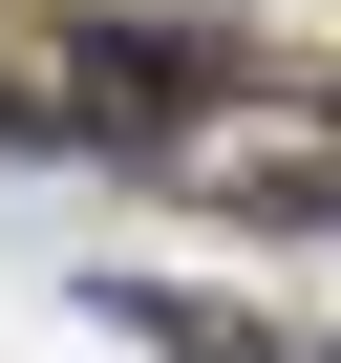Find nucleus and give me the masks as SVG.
Returning <instances> with one entry per match:
<instances>
[{
  "label": "nucleus",
  "instance_id": "nucleus-1",
  "mask_svg": "<svg viewBox=\"0 0 341 363\" xmlns=\"http://www.w3.org/2000/svg\"><path fill=\"white\" fill-rule=\"evenodd\" d=\"M86 320L149 342V363H341L320 320H235V299H170V278H86Z\"/></svg>",
  "mask_w": 341,
  "mask_h": 363
},
{
  "label": "nucleus",
  "instance_id": "nucleus-2",
  "mask_svg": "<svg viewBox=\"0 0 341 363\" xmlns=\"http://www.w3.org/2000/svg\"><path fill=\"white\" fill-rule=\"evenodd\" d=\"M0 150H107L86 128V22H22L0 0Z\"/></svg>",
  "mask_w": 341,
  "mask_h": 363
}]
</instances>
